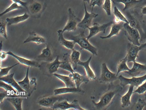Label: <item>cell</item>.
Wrapping results in <instances>:
<instances>
[{"mask_svg":"<svg viewBox=\"0 0 146 110\" xmlns=\"http://www.w3.org/2000/svg\"><path fill=\"white\" fill-rule=\"evenodd\" d=\"M122 88L119 84L115 85L113 83L109 84L108 88L102 94L98 102L92 100L93 107L96 110L106 109L110 105L114 97Z\"/></svg>","mask_w":146,"mask_h":110,"instance_id":"1","label":"cell"},{"mask_svg":"<svg viewBox=\"0 0 146 110\" xmlns=\"http://www.w3.org/2000/svg\"><path fill=\"white\" fill-rule=\"evenodd\" d=\"M131 27L137 30L140 36V41L146 39V23L141 15L135 11L129 10L123 11Z\"/></svg>","mask_w":146,"mask_h":110,"instance_id":"2","label":"cell"},{"mask_svg":"<svg viewBox=\"0 0 146 110\" xmlns=\"http://www.w3.org/2000/svg\"><path fill=\"white\" fill-rule=\"evenodd\" d=\"M69 39L74 41L82 49L89 51L93 55H97V49L91 44L87 39L85 34L84 30L80 31L77 35H70Z\"/></svg>","mask_w":146,"mask_h":110,"instance_id":"3","label":"cell"},{"mask_svg":"<svg viewBox=\"0 0 146 110\" xmlns=\"http://www.w3.org/2000/svg\"><path fill=\"white\" fill-rule=\"evenodd\" d=\"M123 28L125 34L130 43L134 45L140 46L141 45L139 42L141 36L138 31L131 27L128 23H123Z\"/></svg>","mask_w":146,"mask_h":110,"instance_id":"4","label":"cell"},{"mask_svg":"<svg viewBox=\"0 0 146 110\" xmlns=\"http://www.w3.org/2000/svg\"><path fill=\"white\" fill-rule=\"evenodd\" d=\"M118 79L116 74L111 71L108 68L106 63L102 64L101 74L99 79V83L102 84H109Z\"/></svg>","mask_w":146,"mask_h":110,"instance_id":"5","label":"cell"},{"mask_svg":"<svg viewBox=\"0 0 146 110\" xmlns=\"http://www.w3.org/2000/svg\"><path fill=\"white\" fill-rule=\"evenodd\" d=\"M120 81L119 85L123 88L128 85H131L137 88L146 80V73L141 76L133 77L130 78L125 77L121 75L117 77Z\"/></svg>","mask_w":146,"mask_h":110,"instance_id":"6","label":"cell"},{"mask_svg":"<svg viewBox=\"0 0 146 110\" xmlns=\"http://www.w3.org/2000/svg\"><path fill=\"white\" fill-rule=\"evenodd\" d=\"M68 19L63 29L62 32H70L75 31L77 29L78 23L81 20L75 14L71 8L68 9Z\"/></svg>","mask_w":146,"mask_h":110,"instance_id":"7","label":"cell"},{"mask_svg":"<svg viewBox=\"0 0 146 110\" xmlns=\"http://www.w3.org/2000/svg\"><path fill=\"white\" fill-rule=\"evenodd\" d=\"M84 9V17L78 23V27L85 30L88 27L92 26L93 20L96 18L98 14L91 12L89 13L87 10L85 2H83Z\"/></svg>","mask_w":146,"mask_h":110,"instance_id":"8","label":"cell"},{"mask_svg":"<svg viewBox=\"0 0 146 110\" xmlns=\"http://www.w3.org/2000/svg\"><path fill=\"white\" fill-rule=\"evenodd\" d=\"M59 101L55 103L52 108V109L67 110L73 109L75 110H85L80 105L77 99L74 100L71 103H69L66 100L59 102Z\"/></svg>","mask_w":146,"mask_h":110,"instance_id":"9","label":"cell"},{"mask_svg":"<svg viewBox=\"0 0 146 110\" xmlns=\"http://www.w3.org/2000/svg\"><path fill=\"white\" fill-rule=\"evenodd\" d=\"M113 23V21H111L102 25L99 24L97 22L94 23L92 25L88 28L89 33L88 35L86 36V38L89 40L100 32L105 33L107 28L111 26Z\"/></svg>","mask_w":146,"mask_h":110,"instance_id":"10","label":"cell"},{"mask_svg":"<svg viewBox=\"0 0 146 110\" xmlns=\"http://www.w3.org/2000/svg\"><path fill=\"white\" fill-rule=\"evenodd\" d=\"M132 67L127 71L124 72L131 77L141 76L146 73V65L134 61Z\"/></svg>","mask_w":146,"mask_h":110,"instance_id":"11","label":"cell"},{"mask_svg":"<svg viewBox=\"0 0 146 110\" xmlns=\"http://www.w3.org/2000/svg\"><path fill=\"white\" fill-rule=\"evenodd\" d=\"M140 50L139 46L134 45L130 43H128L127 47V53L125 56L127 62H133L135 61Z\"/></svg>","mask_w":146,"mask_h":110,"instance_id":"12","label":"cell"},{"mask_svg":"<svg viewBox=\"0 0 146 110\" xmlns=\"http://www.w3.org/2000/svg\"><path fill=\"white\" fill-rule=\"evenodd\" d=\"M14 73L0 77V80L3 81L12 86L17 91L19 95H24L26 92L20 87L17 81L14 78Z\"/></svg>","mask_w":146,"mask_h":110,"instance_id":"13","label":"cell"},{"mask_svg":"<svg viewBox=\"0 0 146 110\" xmlns=\"http://www.w3.org/2000/svg\"><path fill=\"white\" fill-rule=\"evenodd\" d=\"M29 67H28L27 69L25 76L23 79L17 81L21 88L28 94V96H30L35 89H35L36 88L32 87V85H33L31 84L29 76Z\"/></svg>","mask_w":146,"mask_h":110,"instance_id":"14","label":"cell"},{"mask_svg":"<svg viewBox=\"0 0 146 110\" xmlns=\"http://www.w3.org/2000/svg\"><path fill=\"white\" fill-rule=\"evenodd\" d=\"M7 53L8 55L13 57L18 61L19 63L23 65L29 67L40 68L41 67L39 63L35 61L29 59L18 56L10 51Z\"/></svg>","mask_w":146,"mask_h":110,"instance_id":"15","label":"cell"},{"mask_svg":"<svg viewBox=\"0 0 146 110\" xmlns=\"http://www.w3.org/2000/svg\"><path fill=\"white\" fill-rule=\"evenodd\" d=\"M144 0H111L114 3H121L124 5L123 12L138 7Z\"/></svg>","mask_w":146,"mask_h":110,"instance_id":"16","label":"cell"},{"mask_svg":"<svg viewBox=\"0 0 146 110\" xmlns=\"http://www.w3.org/2000/svg\"><path fill=\"white\" fill-rule=\"evenodd\" d=\"M26 9L31 15L37 17L42 11L43 6L40 2L33 1L29 3H27Z\"/></svg>","mask_w":146,"mask_h":110,"instance_id":"17","label":"cell"},{"mask_svg":"<svg viewBox=\"0 0 146 110\" xmlns=\"http://www.w3.org/2000/svg\"><path fill=\"white\" fill-rule=\"evenodd\" d=\"M57 95L44 97L40 99L38 103L42 106L52 108L55 103L62 99L61 97Z\"/></svg>","mask_w":146,"mask_h":110,"instance_id":"18","label":"cell"},{"mask_svg":"<svg viewBox=\"0 0 146 110\" xmlns=\"http://www.w3.org/2000/svg\"><path fill=\"white\" fill-rule=\"evenodd\" d=\"M16 94H10L6 97V99L9 101L17 110H21L22 103L23 99L25 98L19 96Z\"/></svg>","mask_w":146,"mask_h":110,"instance_id":"19","label":"cell"},{"mask_svg":"<svg viewBox=\"0 0 146 110\" xmlns=\"http://www.w3.org/2000/svg\"><path fill=\"white\" fill-rule=\"evenodd\" d=\"M58 36V41L60 43L66 48L72 50L74 49L76 43L73 41L66 39L64 37V33L62 30L59 29L57 31Z\"/></svg>","mask_w":146,"mask_h":110,"instance_id":"20","label":"cell"},{"mask_svg":"<svg viewBox=\"0 0 146 110\" xmlns=\"http://www.w3.org/2000/svg\"><path fill=\"white\" fill-rule=\"evenodd\" d=\"M92 58V55H91L86 61H83L80 60L78 65L84 67L86 72V76L90 79L95 80L96 79V75L90 65V63Z\"/></svg>","mask_w":146,"mask_h":110,"instance_id":"21","label":"cell"},{"mask_svg":"<svg viewBox=\"0 0 146 110\" xmlns=\"http://www.w3.org/2000/svg\"><path fill=\"white\" fill-rule=\"evenodd\" d=\"M84 91L80 87H61L55 89L54 91V95H60L69 93H84Z\"/></svg>","mask_w":146,"mask_h":110,"instance_id":"22","label":"cell"},{"mask_svg":"<svg viewBox=\"0 0 146 110\" xmlns=\"http://www.w3.org/2000/svg\"><path fill=\"white\" fill-rule=\"evenodd\" d=\"M33 42L38 45L44 43L46 42L45 39L34 32H30L27 38L24 41L23 43Z\"/></svg>","mask_w":146,"mask_h":110,"instance_id":"23","label":"cell"},{"mask_svg":"<svg viewBox=\"0 0 146 110\" xmlns=\"http://www.w3.org/2000/svg\"><path fill=\"white\" fill-rule=\"evenodd\" d=\"M69 75L72 78L76 87L77 88H80L81 85L83 83L87 84L90 80L86 76L82 75L75 72L71 73Z\"/></svg>","mask_w":146,"mask_h":110,"instance_id":"24","label":"cell"},{"mask_svg":"<svg viewBox=\"0 0 146 110\" xmlns=\"http://www.w3.org/2000/svg\"><path fill=\"white\" fill-rule=\"evenodd\" d=\"M134 86L130 85L126 93L121 97V107L123 108L128 107L131 103V99L133 93Z\"/></svg>","mask_w":146,"mask_h":110,"instance_id":"25","label":"cell"},{"mask_svg":"<svg viewBox=\"0 0 146 110\" xmlns=\"http://www.w3.org/2000/svg\"><path fill=\"white\" fill-rule=\"evenodd\" d=\"M124 23H113L111 25V28L109 34L106 36H100V37L102 39H109L112 37L118 35L120 31L123 28Z\"/></svg>","mask_w":146,"mask_h":110,"instance_id":"26","label":"cell"},{"mask_svg":"<svg viewBox=\"0 0 146 110\" xmlns=\"http://www.w3.org/2000/svg\"><path fill=\"white\" fill-rule=\"evenodd\" d=\"M30 17L29 15L26 13L14 17H7L6 19L7 25L9 26L17 24L24 22Z\"/></svg>","mask_w":146,"mask_h":110,"instance_id":"27","label":"cell"},{"mask_svg":"<svg viewBox=\"0 0 146 110\" xmlns=\"http://www.w3.org/2000/svg\"><path fill=\"white\" fill-rule=\"evenodd\" d=\"M62 61L59 60L58 56L52 62L48 63L46 65V68L48 73L50 74H53L58 71V68Z\"/></svg>","mask_w":146,"mask_h":110,"instance_id":"28","label":"cell"},{"mask_svg":"<svg viewBox=\"0 0 146 110\" xmlns=\"http://www.w3.org/2000/svg\"><path fill=\"white\" fill-rule=\"evenodd\" d=\"M113 13L114 16L113 22L118 23L122 22L129 23L127 18L118 9L117 7L115 6L113 8Z\"/></svg>","mask_w":146,"mask_h":110,"instance_id":"29","label":"cell"},{"mask_svg":"<svg viewBox=\"0 0 146 110\" xmlns=\"http://www.w3.org/2000/svg\"><path fill=\"white\" fill-rule=\"evenodd\" d=\"M53 75L62 81L67 87H76L75 85L72 78L68 76L54 73Z\"/></svg>","mask_w":146,"mask_h":110,"instance_id":"30","label":"cell"},{"mask_svg":"<svg viewBox=\"0 0 146 110\" xmlns=\"http://www.w3.org/2000/svg\"><path fill=\"white\" fill-rule=\"evenodd\" d=\"M69 56V59L73 68L75 70L77 69L78 63L80 60V51L74 49Z\"/></svg>","mask_w":146,"mask_h":110,"instance_id":"31","label":"cell"},{"mask_svg":"<svg viewBox=\"0 0 146 110\" xmlns=\"http://www.w3.org/2000/svg\"><path fill=\"white\" fill-rule=\"evenodd\" d=\"M67 54L65 55L64 60L62 61V63L60 64L59 68L63 69L70 72L71 73L74 72V70L73 68L72 64L70 61L69 59L67 57Z\"/></svg>","mask_w":146,"mask_h":110,"instance_id":"32","label":"cell"},{"mask_svg":"<svg viewBox=\"0 0 146 110\" xmlns=\"http://www.w3.org/2000/svg\"><path fill=\"white\" fill-rule=\"evenodd\" d=\"M127 60L125 57L121 59L118 62L117 65V71L116 75L117 76L121 72H124L128 71L130 68L128 66L127 64Z\"/></svg>","mask_w":146,"mask_h":110,"instance_id":"33","label":"cell"},{"mask_svg":"<svg viewBox=\"0 0 146 110\" xmlns=\"http://www.w3.org/2000/svg\"><path fill=\"white\" fill-rule=\"evenodd\" d=\"M52 53L50 47L48 45L42 50L41 53L38 56L40 59H48L51 57Z\"/></svg>","mask_w":146,"mask_h":110,"instance_id":"34","label":"cell"},{"mask_svg":"<svg viewBox=\"0 0 146 110\" xmlns=\"http://www.w3.org/2000/svg\"><path fill=\"white\" fill-rule=\"evenodd\" d=\"M0 87L5 90L9 92L11 94H16L18 95L17 90L10 85L0 80Z\"/></svg>","mask_w":146,"mask_h":110,"instance_id":"35","label":"cell"},{"mask_svg":"<svg viewBox=\"0 0 146 110\" xmlns=\"http://www.w3.org/2000/svg\"><path fill=\"white\" fill-rule=\"evenodd\" d=\"M23 7L22 6L19 5L15 3H13L4 11L1 13L0 16L1 17L9 12L16 10L22 9Z\"/></svg>","mask_w":146,"mask_h":110,"instance_id":"36","label":"cell"},{"mask_svg":"<svg viewBox=\"0 0 146 110\" xmlns=\"http://www.w3.org/2000/svg\"><path fill=\"white\" fill-rule=\"evenodd\" d=\"M111 0H104L102 6V9L108 16L111 15Z\"/></svg>","mask_w":146,"mask_h":110,"instance_id":"37","label":"cell"},{"mask_svg":"<svg viewBox=\"0 0 146 110\" xmlns=\"http://www.w3.org/2000/svg\"><path fill=\"white\" fill-rule=\"evenodd\" d=\"M146 106L145 99L139 98L137 102L131 107V109L142 110Z\"/></svg>","mask_w":146,"mask_h":110,"instance_id":"38","label":"cell"},{"mask_svg":"<svg viewBox=\"0 0 146 110\" xmlns=\"http://www.w3.org/2000/svg\"><path fill=\"white\" fill-rule=\"evenodd\" d=\"M7 23L6 22L1 21L0 23V35L6 39H7Z\"/></svg>","mask_w":146,"mask_h":110,"instance_id":"39","label":"cell"},{"mask_svg":"<svg viewBox=\"0 0 146 110\" xmlns=\"http://www.w3.org/2000/svg\"><path fill=\"white\" fill-rule=\"evenodd\" d=\"M19 63L18 62L10 66L3 68L0 67V77L8 75L9 71L12 68L17 66Z\"/></svg>","mask_w":146,"mask_h":110,"instance_id":"40","label":"cell"},{"mask_svg":"<svg viewBox=\"0 0 146 110\" xmlns=\"http://www.w3.org/2000/svg\"><path fill=\"white\" fill-rule=\"evenodd\" d=\"M146 91V80L137 89L133 91V93H137L139 95L143 94Z\"/></svg>","mask_w":146,"mask_h":110,"instance_id":"41","label":"cell"},{"mask_svg":"<svg viewBox=\"0 0 146 110\" xmlns=\"http://www.w3.org/2000/svg\"><path fill=\"white\" fill-rule=\"evenodd\" d=\"M103 2L104 0H90L89 5L92 8L91 12H93L95 6H97L99 7L102 6Z\"/></svg>","mask_w":146,"mask_h":110,"instance_id":"42","label":"cell"},{"mask_svg":"<svg viewBox=\"0 0 146 110\" xmlns=\"http://www.w3.org/2000/svg\"><path fill=\"white\" fill-rule=\"evenodd\" d=\"M10 94V93L5 90L2 92H1L0 93V103H2L4 98H6Z\"/></svg>","mask_w":146,"mask_h":110,"instance_id":"43","label":"cell"},{"mask_svg":"<svg viewBox=\"0 0 146 110\" xmlns=\"http://www.w3.org/2000/svg\"><path fill=\"white\" fill-rule=\"evenodd\" d=\"M13 3H17L20 5L25 8H27V2H25L22 1L21 0H11Z\"/></svg>","mask_w":146,"mask_h":110,"instance_id":"44","label":"cell"},{"mask_svg":"<svg viewBox=\"0 0 146 110\" xmlns=\"http://www.w3.org/2000/svg\"><path fill=\"white\" fill-rule=\"evenodd\" d=\"M8 55L7 52L0 51V59L1 61L4 60L6 59Z\"/></svg>","mask_w":146,"mask_h":110,"instance_id":"45","label":"cell"},{"mask_svg":"<svg viewBox=\"0 0 146 110\" xmlns=\"http://www.w3.org/2000/svg\"><path fill=\"white\" fill-rule=\"evenodd\" d=\"M139 48L140 50L144 49L146 51V42L141 44L139 46Z\"/></svg>","mask_w":146,"mask_h":110,"instance_id":"46","label":"cell"},{"mask_svg":"<svg viewBox=\"0 0 146 110\" xmlns=\"http://www.w3.org/2000/svg\"><path fill=\"white\" fill-rule=\"evenodd\" d=\"M141 13L143 15H146V6L141 8Z\"/></svg>","mask_w":146,"mask_h":110,"instance_id":"47","label":"cell"},{"mask_svg":"<svg viewBox=\"0 0 146 110\" xmlns=\"http://www.w3.org/2000/svg\"><path fill=\"white\" fill-rule=\"evenodd\" d=\"M83 2H86L88 3L89 4L90 3V0H83Z\"/></svg>","mask_w":146,"mask_h":110,"instance_id":"48","label":"cell"},{"mask_svg":"<svg viewBox=\"0 0 146 110\" xmlns=\"http://www.w3.org/2000/svg\"><path fill=\"white\" fill-rule=\"evenodd\" d=\"M144 95L145 96V99H146V91L143 93Z\"/></svg>","mask_w":146,"mask_h":110,"instance_id":"49","label":"cell"},{"mask_svg":"<svg viewBox=\"0 0 146 110\" xmlns=\"http://www.w3.org/2000/svg\"><path fill=\"white\" fill-rule=\"evenodd\" d=\"M0 48H1V49H0V51L1 50V47L2 46V41H1V42H0Z\"/></svg>","mask_w":146,"mask_h":110,"instance_id":"50","label":"cell"}]
</instances>
